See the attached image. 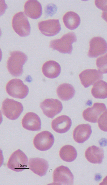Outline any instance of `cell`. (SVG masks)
Wrapping results in <instances>:
<instances>
[{
	"label": "cell",
	"mask_w": 107,
	"mask_h": 185,
	"mask_svg": "<svg viewBox=\"0 0 107 185\" xmlns=\"http://www.w3.org/2000/svg\"><path fill=\"white\" fill-rule=\"evenodd\" d=\"M1 109L3 114L7 118L15 120L18 118L23 112V107L20 102L7 98L3 102Z\"/></svg>",
	"instance_id": "5"
},
{
	"label": "cell",
	"mask_w": 107,
	"mask_h": 185,
	"mask_svg": "<svg viewBox=\"0 0 107 185\" xmlns=\"http://www.w3.org/2000/svg\"><path fill=\"white\" fill-rule=\"evenodd\" d=\"M57 95L61 100L66 101L72 99L75 94V90L71 84L67 83L61 84L56 90Z\"/></svg>",
	"instance_id": "21"
},
{
	"label": "cell",
	"mask_w": 107,
	"mask_h": 185,
	"mask_svg": "<svg viewBox=\"0 0 107 185\" xmlns=\"http://www.w3.org/2000/svg\"><path fill=\"white\" fill-rule=\"evenodd\" d=\"M40 106L44 114L51 118L59 114L63 109L61 102L56 99H45L40 103Z\"/></svg>",
	"instance_id": "9"
},
{
	"label": "cell",
	"mask_w": 107,
	"mask_h": 185,
	"mask_svg": "<svg viewBox=\"0 0 107 185\" xmlns=\"http://www.w3.org/2000/svg\"><path fill=\"white\" fill-rule=\"evenodd\" d=\"M29 167L35 174L41 177L46 175L49 165L48 162L44 159L31 158L29 160Z\"/></svg>",
	"instance_id": "15"
},
{
	"label": "cell",
	"mask_w": 107,
	"mask_h": 185,
	"mask_svg": "<svg viewBox=\"0 0 107 185\" xmlns=\"http://www.w3.org/2000/svg\"><path fill=\"white\" fill-rule=\"evenodd\" d=\"M98 125L101 130L107 132V110H106L98 119Z\"/></svg>",
	"instance_id": "26"
},
{
	"label": "cell",
	"mask_w": 107,
	"mask_h": 185,
	"mask_svg": "<svg viewBox=\"0 0 107 185\" xmlns=\"http://www.w3.org/2000/svg\"><path fill=\"white\" fill-rule=\"evenodd\" d=\"M24 12L26 16L30 18L37 19L39 18L42 14L41 5L37 0H28L24 4Z\"/></svg>",
	"instance_id": "16"
},
{
	"label": "cell",
	"mask_w": 107,
	"mask_h": 185,
	"mask_svg": "<svg viewBox=\"0 0 107 185\" xmlns=\"http://www.w3.org/2000/svg\"><path fill=\"white\" fill-rule=\"evenodd\" d=\"M76 41L77 38L75 34L73 32H70L63 35L60 39L51 40L49 47L60 53L71 54L73 50L72 44Z\"/></svg>",
	"instance_id": "2"
},
{
	"label": "cell",
	"mask_w": 107,
	"mask_h": 185,
	"mask_svg": "<svg viewBox=\"0 0 107 185\" xmlns=\"http://www.w3.org/2000/svg\"><path fill=\"white\" fill-rule=\"evenodd\" d=\"M72 125L71 119L68 116L62 115L54 119L51 125L53 129L56 132L62 134L66 132Z\"/></svg>",
	"instance_id": "17"
},
{
	"label": "cell",
	"mask_w": 107,
	"mask_h": 185,
	"mask_svg": "<svg viewBox=\"0 0 107 185\" xmlns=\"http://www.w3.org/2000/svg\"><path fill=\"white\" fill-rule=\"evenodd\" d=\"M106 110V106L104 103H95L92 107H88L83 111V116L87 121L96 123L101 114Z\"/></svg>",
	"instance_id": "12"
},
{
	"label": "cell",
	"mask_w": 107,
	"mask_h": 185,
	"mask_svg": "<svg viewBox=\"0 0 107 185\" xmlns=\"http://www.w3.org/2000/svg\"><path fill=\"white\" fill-rule=\"evenodd\" d=\"M92 132L91 126L89 124H80L77 126L73 130V138L76 142L82 143L89 138Z\"/></svg>",
	"instance_id": "18"
},
{
	"label": "cell",
	"mask_w": 107,
	"mask_h": 185,
	"mask_svg": "<svg viewBox=\"0 0 107 185\" xmlns=\"http://www.w3.org/2000/svg\"><path fill=\"white\" fill-rule=\"evenodd\" d=\"M22 124L23 128L29 131H38L41 128V121L39 116L35 113L29 112L23 117Z\"/></svg>",
	"instance_id": "14"
},
{
	"label": "cell",
	"mask_w": 107,
	"mask_h": 185,
	"mask_svg": "<svg viewBox=\"0 0 107 185\" xmlns=\"http://www.w3.org/2000/svg\"><path fill=\"white\" fill-rule=\"evenodd\" d=\"M38 28L41 33L48 36H55L61 30V26L58 19H49L40 21Z\"/></svg>",
	"instance_id": "11"
},
{
	"label": "cell",
	"mask_w": 107,
	"mask_h": 185,
	"mask_svg": "<svg viewBox=\"0 0 107 185\" xmlns=\"http://www.w3.org/2000/svg\"><path fill=\"white\" fill-rule=\"evenodd\" d=\"M53 178L54 185H73L74 176L67 167L62 165L54 171Z\"/></svg>",
	"instance_id": "7"
},
{
	"label": "cell",
	"mask_w": 107,
	"mask_h": 185,
	"mask_svg": "<svg viewBox=\"0 0 107 185\" xmlns=\"http://www.w3.org/2000/svg\"><path fill=\"white\" fill-rule=\"evenodd\" d=\"M89 46L88 55L90 57L96 58L107 52V42L101 37L93 38L89 41Z\"/></svg>",
	"instance_id": "10"
},
{
	"label": "cell",
	"mask_w": 107,
	"mask_h": 185,
	"mask_svg": "<svg viewBox=\"0 0 107 185\" xmlns=\"http://www.w3.org/2000/svg\"><path fill=\"white\" fill-rule=\"evenodd\" d=\"M57 7L54 4H51L47 5L45 9V15L46 17L52 16L56 12Z\"/></svg>",
	"instance_id": "27"
},
{
	"label": "cell",
	"mask_w": 107,
	"mask_h": 185,
	"mask_svg": "<svg viewBox=\"0 0 107 185\" xmlns=\"http://www.w3.org/2000/svg\"><path fill=\"white\" fill-rule=\"evenodd\" d=\"M12 26L14 31L21 37L29 36L31 26L28 18L23 11L18 12L13 16Z\"/></svg>",
	"instance_id": "3"
},
{
	"label": "cell",
	"mask_w": 107,
	"mask_h": 185,
	"mask_svg": "<svg viewBox=\"0 0 107 185\" xmlns=\"http://www.w3.org/2000/svg\"><path fill=\"white\" fill-rule=\"evenodd\" d=\"M96 6L103 11L107 10V0H96L95 1Z\"/></svg>",
	"instance_id": "28"
},
{
	"label": "cell",
	"mask_w": 107,
	"mask_h": 185,
	"mask_svg": "<svg viewBox=\"0 0 107 185\" xmlns=\"http://www.w3.org/2000/svg\"><path fill=\"white\" fill-rule=\"evenodd\" d=\"M28 159L25 153L20 149L14 152L10 156L7 165L16 172H21L26 169Z\"/></svg>",
	"instance_id": "6"
},
{
	"label": "cell",
	"mask_w": 107,
	"mask_h": 185,
	"mask_svg": "<svg viewBox=\"0 0 107 185\" xmlns=\"http://www.w3.org/2000/svg\"><path fill=\"white\" fill-rule=\"evenodd\" d=\"M96 65L101 73H107V53L97 58Z\"/></svg>",
	"instance_id": "25"
},
{
	"label": "cell",
	"mask_w": 107,
	"mask_h": 185,
	"mask_svg": "<svg viewBox=\"0 0 107 185\" xmlns=\"http://www.w3.org/2000/svg\"><path fill=\"white\" fill-rule=\"evenodd\" d=\"M10 56L7 62V67L13 76L18 77L23 72V66L27 60L26 55L22 51H14L10 53Z\"/></svg>",
	"instance_id": "1"
},
{
	"label": "cell",
	"mask_w": 107,
	"mask_h": 185,
	"mask_svg": "<svg viewBox=\"0 0 107 185\" xmlns=\"http://www.w3.org/2000/svg\"><path fill=\"white\" fill-rule=\"evenodd\" d=\"M85 156L89 162L93 164H100L104 157L103 149L95 146L88 147L85 152Z\"/></svg>",
	"instance_id": "19"
},
{
	"label": "cell",
	"mask_w": 107,
	"mask_h": 185,
	"mask_svg": "<svg viewBox=\"0 0 107 185\" xmlns=\"http://www.w3.org/2000/svg\"><path fill=\"white\" fill-rule=\"evenodd\" d=\"M63 21L65 26L71 30L76 29L81 22L79 16L72 11H68L65 13L63 16Z\"/></svg>",
	"instance_id": "22"
},
{
	"label": "cell",
	"mask_w": 107,
	"mask_h": 185,
	"mask_svg": "<svg viewBox=\"0 0 107 185\" xmlns=\"http://www.w3.org/2000/svg\"><path fill=\"white\" fill-rule=\"evenodd\" d=\"M101 17L107 23V10L103 11Z\"/></svg>",
	"instance_id": "29"
},
{
	"label": "cell",
	"mask_w": 107,
	"mask_h": 185,
	"mask_svg": "<svg viewBox=\"0 0 107 185\" xmlns=\"http://www.w3.org/2000/svg\"><path fill=\"white\" fill-rule=\"evenodd\" d=\"M42 70L45 76L49 78L54 79L57 77L60 74L61 67L59 64L56 61L49 60L43 64Z\"/></svg>",
	"instance_id": "20"
},
{
	"label": "cell",
	"mask_w": 107,
	"mask_h": 185,
	"mask_svg": "<svg viewBox=\"0 0 107 185\" xmlns=\"http://www.w3.org/2000/svg\"><path fill=\"white\" fill-rule=\"evenodd\" d=\"M79 76L81 82L85 88L93 85L98 80L103 78V75L98 70L88 69L82 71Z\"/></svg>",
	"instance_id": "13"
},
{
	"label": "cell",
	"mask_w": 107,
	"mask_h": 185,
	"mask_svg": "<svg viewBox=\"0 0 107 185\" xmlns=\"http://www.w3.org/2000/svg\"><path fill=\"white\" fill-rule=\"evenodd\" d=\"M92 96L97 99H104L107 98V83L100 80L93 85L91 90Z\"/></svg>",
	"instance_id": "23"
},
{
	"label": "cell",
	"mask_w": 107,
	"mask_h": 185,
	"mask_svg": "<svg viewBox=\"0 0 107 185\" xmlns=\"http://www.w3.org/2000/svg\"><path fill=\"white\" fill-rule=\"evenodd\" d=\"M54 138L49 131H44L38 134L35 136L33 144L35 147L41 151H46L50 149L53 145Z\"/></svg>",
	"instance_id": "8"
},
{
	"label": "cell",
	"mask_w": 107,
	"mask_h": 185,
	"mask_svg": "<svg viewBox=\"0 0 107 185\" xmlns=\"http://www.w3.org/2000/svg\"><path fill=\"white\" fill-rule=\"evenodd\" d=\"M6 89L9 95L20 99L25 98L29 92L28 86L21 80L18 79H14L9 81L6 85Z\"/></svg>",
	"instance_id": "4"
},
{
	"label": "cell",
	"mask_w": 107,
	"mask_h": 185,
	"mask_svg": "<svg viewBox=\"0 0 107 185\" xmlns=\"http://www.w3.org/2000/svg\"><path fill=\"white\" fill-rule=\"evenodd\" d=\"M77 152L73 146L69 145L63 146L59 151V156L63 161L71 162L74 161L77 156Z\"/></svg>",
	"instance_id": "24"
},
{
	"label": "cell",
	"mask_w": 107,
	"mask_h": 185,
	"mask_svg": "<svg viewBox=\"0 0 107 185\" xmlns=\"http://www.w3.org/2000/svg\"><path fill=\"white\" fill-rule=\"evenodd\" d=\"M100 185H107V176L104 179Z\"/></svg>",
	"instance_id": "30"
}]
</instances>
